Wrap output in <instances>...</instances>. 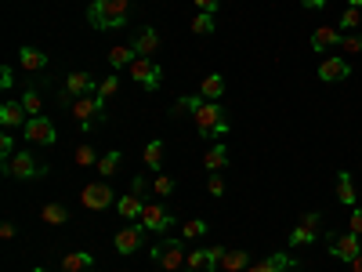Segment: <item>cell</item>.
Here are the masks:
<instances>
[{
    "mask_svg": "<svg viewBox=\"0 0 362 272\" xmlns=\"http://www.w3.org/2000/svg\"><path fill=\"white\" fill-rule=\"evenodd\" d=\"M131 80H138L145 91H156L160 80H163L160 62H153V58H134V62H131Z\"/></svg>",
    "mask_w": 362,
    "mask_h": 272,
    "instance_id": "8992f818",
    "label": "cell"
},
{
    "mask_svg": "<svg viewBox=\"0 0 362 272\" xmlns=\"http://www.w3.org/2000/svg\"><path fill=\"white\" fill-rule=\"evenodd\" d=\"M153 189H156V196H170V193H174V178H167V175H156Z\"/></svg>",
    "mask_w": 362,
    "mask_h": 272,
    "instance_id": "74e56055",
    "label": "cell"
},
{
    "mask_svg": "<svg viewBox=\"0 0 362 272\" xmlns=\"http://www.w3.org/2000/svg\"><path fill=\"white\" fill-rule=\"evenodd\" d=\"M348 73H351V69H348V62L340 58V55H337V58H326L323 66H319V80H323V83H340V80H348Z\"/></svg>",
    "mask_w": 362,
    "mask_h": 272,
    "instance_id": "5bb4252c",
    "label": "cell"
},
{
    "mask_svg": "<svg viewBox=\"0 0 362 272\" xmlns=\"http://www.w3.org/2000/svg\"><path fill=\"white\" fill-rule=\"evenodd\" d=\"M69 113L80 123V131H95V128H102V123H105V102L98 95H83V98L73 102Z\"/></svg>",
    "mask_w": 362,
    "mask_h": 272,
    "instance_id": "3957f363",
    "label": "cell"
},
{
    "mask_svg": "<svg viewBox=\"0 0 362 272\" xmlns=\"http://www.w3.org/2000/svg\"><path fill=\"white\" fill-rule=\"evenodd\" d=\"M33 272H51V268H44V265H36V268H33Z\"/></svg>",
    "mask_w": 362,
    "mask_h": 272,
    "instance_id": "681fc988",
    "label": "cell"
},
{
    "mask_svg": "<svg viewBox=\"0 0 362 272\" xmlns=\"http://www.w3.org/2000/svg\"><path fill=\"white\" fill-rule=\"evenodd\" d=\"M80 203L88 207V211H105V207L113 203L109 182H91V185H83V189H80Z\"/></svg>",
    "mask_w": 362,
    "mask_h": 272,
    "instance_id": "52a82bcc",
    "label": "cell"
},
{
    "mask_svg": "<svg viewBox=\"0 0 362 272\" xmlns=\"http://www.w3.org/2000/svg\"><path fill=\"white\" fill-rule=\"evenodd\" d=\"M116 91H120V80H116V76H105V80L98 83V91H95V95H98L102 102H109Z\"/></svg>",
    "mask_w": 362,
    "mask_h": 272,
    "instance_id": "e575fe53",
    "label": "cell"
},
{
    "mask_svg": "<svg viewBox=\"0 0 362 272\" xmlns=\"http://www.w3.org/2000/svg\"><path fill=\"white\" fill-rule=\"evenodd\" d=\"M330 254H333L337 261H355V258L362 254V236H355V233H337V236L330 240Z\"/></svg>",
    "mask_w": 362,
    "mask_h": 272,
    "instance_id": "30bf717a",
    "label": "cell"
},
{
    "mask_svg": "<svg viewBox=\"0 0 362 272\" xmlns=\"http://www.w3.org/2000/svg\"><path fill=\"white\" fill-rule=\"evenodd\" d=\"M62 91H66L69 98H83V95H95L98 88H95V76H91V73H69V76H66V88H62Z\"/></svg>",
    "mask_w": 362,
    "mask_h": 272,
    "instance_id": "7c38bea8",
    "label": "cell"
},
{
    "mask_svg": "<svg viewBox=\"0 0 362 272\" xmlns=\"http://www.w3.org/2000/svg\"><path fill=\"white\" fill-rule=\"evenodd\" d=\"M225 163H228V149H225V145H210L207 156H203V167H207L210 175H214V171H221Z\"/></svg>",
    "mask_w": 362,
    "mask_h": 272,
    "instance_id": "83f0119b",
    "label": "cell"
},
{
    "mask_svg": "<svg viewBox=\"0 0 362 272\" xmlns=\"http://www.w3.org/2000/svg\"><path fill=\"white\" fill-rule=\"evenodd\" d=\"M15 156V138L4 131V135H0V163H8Z\"/></svg>",
    "mask_w": 362,
    "mask_h": 272,
    "instance_id": "8d00e7d4",
    "label": "cell"
},
{
    "mask_svg": "<svg viewBox=\"0 0 362 272\" xmlns=\"http://www.w3.org/2000/svg\"><path fill=\"white\" fill-rule=\"evenodd\" d=\"M116 167H120V149H109V153H105V156L98 160L95 171H98L102 178H113V175H116Z\"/></svg>",
    "mask_w": 362,
    "mask_h": 272,
    "instance_id": "4dcf8cb0",
    "label": "cell"
},
{
    "mask_svg": "<svg viewBox=\"0 0 362 272\" xmlns=\"http://www.w3.org/2000/svg\"><path fill=\"white\" fill-rule=\"evenodd\" d=\"M185 258H188V250H185L181 240H163L160 247H153V261H156L163 272H178V268L185 265Z\"/></svg>",
    "mask_w": 362,
    "mask_h": 272,
    "instance_id": "5b68a950",
    "label": "cell"
},
{
    "mask_svg": "<svg viewBox=\"0 0 362 272\" xmlns=\"http://www.w3.org/2000/svg\"><path fill=\"white\" fill-rule=\"evenodd\" d=\"M207 189H210V196H225V178H221V171H214V175H210Z\"/></svg>",
    "mask_w": 362,
    "mask_h": 272,
    "instance_id": "f35d334b",
    "label": "cell"
},
{
    "mask_svg": "<svg viewBox=\"0 0 362 272\" xmlns=\"http://www.w3.org/2000/svg\"><path fill=\"white\" fill-rule=\"evenodd\" d=\"M98 160H102V156H95V149H91L88 142L76 145V163H80V167H98Z\"/></svg>",
    "mask_w": 362,
    "mask_h": 272,
    "instance_id": "836d02e7",
    "label": "cell"
},
{
    "mask_svg": "<svg viewBox=\"0 0 362 272\" xmlns=\"http://www.w3.org/2000/svg\"><path fill=\"white\" fill-rule=\"evenodd\" d=\"M134 51H138V58H148L156 48H160V33L153 29V26H145V29H138L134 33V44H131Z\"/></svg>",
    "mask_w": 362,
    "mask_h": 272,
    "instance_id": "e0dca14e",
    "label": "cell"
},
{
    "mask_svg": "<svg viewBox=\"0 0 362 272\" xmlns=\"http://www.w3.org/2000/svg\"><path fill=\"white\" fill-rule=\"evenodd\" d=\"M116 211H120V218H127V222L141 218V211H145V196H138V193L120 196V200H116Z\"/></svg>",
    "mask_w": 362,
    "mask_h": 272,
    "instance_id": "44dd1931",
    "label": "cell"
},
{
    "mask_svg": "<svg viewBox=\"0 0 362 272\" xmlns=\"http://www.w3.org/2000/svg\"><path fill=\"white\" fill-rule=\"evenodd\" d=\"M134 58H138V51H134V48H127V44H116V48H109V66H113V69L131 66Z\"/></svg>",
    "mask_w": 362,
    "mask_h": 272,
    "instance_id": "f1b7e54d",
    "label": "cell"
},
{
    "mask_svg": "<svg viewBox=\"0 0 362 272\" xmlns=\"http://www.w3.org/2000/svg\"><path fill=\"white\" fill-rule=\"evenodd\" d=\"M163 156H167V145H163V138H153L145 145V167H153V171H160L163 167Z\"/></svg>",
    "mask_w": 362,
    "mask_h": 272,
    "instance_id": "4316f807",
    "label": "cell"
},
{
    "mask_svg": "<svg viewBox=\"0 0 362 272\" xmlns=\"http://www.w3.org/2000/svg\"><path fill=\"white\" fill-rule=\"evenodd\" d=\"M290 268H293V258L279 250V254H268L265 261H253L246 272H290Z\"/></svg>",
    "mask_w": 362,
    "mask_h": 272,
    "instance_id": "ac0fdd59",
    "label": "cell"
},
{
    "mask_svg": "<svg viewBox=\"0 0 362 272\" xmlns=\"http://www.w3.org/2000/svg\"><path fill=\"white\" fill-rule=\"evenodd\" d=\"M340 51L358 55V51H362V36H340Z\"/></svg>",
    "mask_w": 362,
    "mask_h": 272,
    "instance_id": "ab89813d",
    "label": "cell"
},
{
    "mask_svg": "<svg viewBox=\"0 0 362 272\" xmlns=\"http://www.w3.org/2000/svg\"><path fill=\"white\" fill-rule=\"evenodd\" d=\"M40 218H44L48 225H66L69 222V207L66 203H44L40 207Z\"/></svg>",
    "mask_w": 362,
    "mask_h": 272,
    "instance_id": "484cf974",
    "label": "cell"
},
{
    "mask_svg": "<svg viewBox=\"0 0 362 272\" xmlns=\"http://www.w3.org/2000/svg\"><path fill=\"white\" fill-rule=\"evenodd\" d=\"M319 215H305L301 222H297V229L290 233V247H305V243H312L315 240V233H319Z\"/></svg>",
    "mask_w": 362,
    "mask_h": 272,
    "instance_id": "2e32d148",
    "label": "cell"
},
{
    "mask_svg": "<svg viewBox=\"0 0 362 272\" xmlns=\"http://www.w3.org/2000/svg\"><path fill=\"white\" fill-rule=\"evenodd\" d=\"M203 233H207V222L203 218H193V222L181 225V240H200Z\"/></svg>",
    "mask_w": 362,
    "mask_h": 272,
    "instance_id": "d6a6232c",
    "label": "cell"
},
{
    "mask_svg": "<svg viewBox=\"0 0 362 272\" xmlns=\"http://www.w3.org/2000/svg\"><path fill=\"white\" fill-rule=\"evenodd\" d=\"M26 138H29L33 145H55V142H58L55 123H51L48 116H29V120H26Z\"/></svg>",
    "mask_w": 362,
    "mask_h": 272,
    "instance_id": "8fae6325",
    "label": "cell"
},
{
    "mask_svg": "<svg viewBox=\"0 0 362 272\" xmlns=\"http://www.w3.org/2000/svg\"><path fill=\"white\" fill-rule=\"evenodd\" d=\"M0 236L11 240V236H15V222H4V225H0Z\"/></svg>",
    "mask_w": 362,
    "mask_h": 272,
    "instance_id": "f6af8a7d",
    "label": "cell"
},
{
    "mask_svg": "<svg viewBox=\"0 0 362 272\" xmlns=\"http://www.w3.org/2000/svg\"><path fill=\"white\" fill-rule=\"evenodd\" d=\"M127 11H131V0H95L88 8V22L95 29H120L127 22Z\"/></svg>",
    "mask_w": 362,
    "mask_h": 272,
    "instance_id": "7a4b0ae2",
    "label": "cell"
},
{
    "mask_svg": "<svg viewBox=\"0 0 362 272\" xmlns=\"http://www.w3.org/2000/svg\"><path fill=\"white\" fill-rule=\"evenodd\" d=\"M196 8L207 11V15H214V11H218V0H196Z\"/></svg>",
    "mask_w": 362,
    "mask_h": 272,
    "instance_id": "7bdbcfd3",
    "label": "cell"
},
{
    "mask_svg": "<svg viewBox=\"0 0 362 272\" xmlns=\"http://www.w3.org/2000/svg\"><path fill=\"white\" fill-rule=\"evenodd\" d=\"M200 98H207V102H218L221 95H225V76L221 73H210V76H203V83H200V91H196Z\"/></svg>",
    "mask_w": 362,
    "mask_h": 272,
    "instance_id": "7402d4cb",
    "label": "cell"
},
{
    "mask_svg": "<svg viewBox=\"0 0 362 272\" xmlns=\"http://www.w3.org/2000/svg\"><path fill=\"white\" fill-rule=\"evenodd\" d=\"M11 83H15V69L4 66V69H0V88H11Z\"/></svg>",
    "mask_w": 362,
    "mask_h": 272,
    "instance_id": "b9f144b4",
    "label": "cell"
},
{
    "mask_svg": "<svg viewBox=\"0 0 362 272\" xmlns=\"http://www.w3.org/2000/svg\"><path fill=\"white\" fill-rule=\"evenodd\" d=\"M337 200L344 203V207H355V200H358V196H355V182H351L348 171L337 175Z\"/></svg>",
    "mask_w": 362,
    "mask_h": 272,
    "instance_id": "d4e9b609",
    "label": "cell"
},
{
    "mask_svg": "<svg viewBox=\"0 0 362 272\" xmlns=\"http://www.w3.org/2000/svg\"><path fill=\"white\" fill-rule=\"evenodd\" d=\"M0 167H4V175L8 178H18V182H33V178H44L48 175V163L44 160H36L33 153H15L8 163H0Z\"/></svg>",
    "mask_w": 362,
    "mask_h": 272,
    "instance_id": "277c9868",
    "label": "cell"
},
{
    "mask_svg": "<svg viewBox=\"0 0 362 272\" xmlns=\"http://www.w3.org/2000/svg\"><path fill=\"white\" fill-rule=\"evenodd\" d=\"M348 8H362V0H348Z\"/></svg>",
    "mask_w": 362,
    "mask_h": 272,
    "instance_id": "c3c4849f",
    "label": "cell"
},
{
    "mask_svg": "<svg viewBox=\"0 0 362 272\" xmlns=\"http://www.w3.org/2000/svg\"><path fill=\"white\" fill-rule=\"evenodd\" d=\"M193 33H196V36H210V33H214V15L200 11V15L193 18Z\"/></svg>",
    "mask_w": 362,
    "mask_h": 272,
    "instance_id": "1f68e13d",
    "label": "cell"
},
{
    "mask_svg": "<svg viewBox=\"0 0 362 272\" xmlns=\"http://www.w3.org/2000/svg\"><path fill=\"white\" fill-rule=\"evenodd\" d=\"M22 106H26L29 116H44V113H40V109H44V98H40V88H36V83H29V88L22 91Z\"/></svg>",
    "mask_w": 362,
    "mask_h": 272,
    "instance_id": "f546056e",
    "label": "cell"
},
{
    "mask_svg": "<svg viewBox=\"0 0 362 272\" xmlns=\"http://www.w3.org/2000/svg\"><path fill=\"white\" fill-rule=\"evenodd\" d=\"M246 268H250L246 250H225L221 254V272H246Z\"/></svg>",
    "mask_w": 362,
    "mask_h": 272,
    "instance_id": "cb8c5ba5",
    "label": "cell"
},
{
    "mask_svg": "<svg viewBox=\"0 0 362 272\" xmlns=\"http://www.w3.org/2000/svg\"><path fill=\"white\" fill-rule=\"evenodd\" d=\"M301 4H305L308 11H319V8H326V0H301Z\"/></svg>",
    "mask_w": 362,
    "mask_h": 272,
    "instance_id": "bcb514c9",
    "label": "cell"
},
{
    "mask_svg": "<svg viewBox=\"0 0 362 272\" xmlns=\"http://www.w3.org/2000/svg\"><path fill=\"white\" fill-rule=\"evenodd\" d=\"M170 225H178V222H174V215H170L163 203H145V211H141V229H148V233H167Z\"/></svg>",
    "mask_w": 362,
    "mask_h": 272,
    "instance_id": "ba28073f",
    "label": "cell"
},
{
    "mask_svg": "<svg viewBox=\"0 0 362 272\" xmlns=\"http://www.w3.org/2000/svg\"><path fill=\"white\" fill-rule=\"evenodd\" d=\"M330 48H340V33L333 26H319L312 33V51H330Z\"/></svg>",
    "mask_w": 362,
    "mask_h": 272,
    "instance_id": "ffe728a7",
    "label": "cell"
},
{
    "mask_svg": "<svg viewBox=\"0 0 362 272\" xmlns=\"http://www.w3.org/2000/svg\"><path fill=\"white\" fill-rule=\"evenodd\" d=\"M131 193L145 196V178H141V175H134V182H131Z\"/></svg>",
    "mask_w": 362,
    "mask_h": 272,
    "instance_id": "ee69618b",
    "label": "cell"
},
{
    "mask_svg": "<svg viewBox=\"0 0 362 272\" xmlns=\"http://www.w3.org/2000/svg\"><path fill=\"white\" fill-rule=\"evenodd\" d=\"M29 120V113H26V106L22 102H4V106H0V123H4V131H11V128H22V123Z\"/></svg>",
    "mask_w": 362,
    "mask_h": 272,
    "instance_id": "4fadbf2b",
    "label": "cell"
},
{
    "mask_svg": "<svg viewBox=\"0 0 362 272\" xmlns=\"http://www.w3.org/2000/svg\"><path fill=\"white\" fill-rule=\"evenodd\" d=\"M188 272H193V268H188Z\"/></svg>",
    "mask_w": 362,
    "mask_h": 272,
    "instance_id": "f907efd6",
    "label": "cell"
},
{
    "mask_svg": "<svg viewBox=\"0 0 362 272\" xmlns=\"http://www.w3.org/2000/svg\"><path fill=\"white\" fill-rule=\"evenodd\" d=\"M18 62H22V69H29V73H44L51 66V58L44 51H36V48H22L18 51Z\"/></svg>",
    "mask_w": 362,
    "mask_h": 272,
    "instance_id": "d6986e66",
    "label": "cell"
},
{
    "mask_svg": "<svg viewBox=\"0 0 362 272\" xmlns=\"http://www.w3.org/2000/svg\"><path fill=\"white\" fill-rule=\"evenodd\" d=\"M221 254H225L221 247L188 250V258H185V268H193V272H218V268H221Z\"/></svg>",
    "mask_w": 362,
    "mask_h": 272,
    "instance_id": "9c48e42d",
    "label": "cell"
},
{
    "mask_svg": "<svg viewBox=\"0 0 362 272\" xmlns=\"http://www.w3.org/2000/svg\"><path fill=\"white\" fill-rule=\"evenodd\" d=\"M91 254L88 250H73V254H62V272H91Z\"/></svg>",
    "mask_w": 362,
    "mask_h": 272,
    "instance_id": "603a6c76",
    "label": "cell"
},
{
    "mask_svg": "<svg viewBox=\"0 0 362 272\" xmlns=\"http://www.w3.org/2000/svg\"><path fill=\"white\" fill-rule=\"evenodd\" d=\"M348 265H351V272H362V254H358L355 261H348Z\"/></svg>",
    "mask_w": 362,
    "mask_h": 272,
    "instance_id": "7dc6e473",
    "label": "cell"
},
{
    "mask_svg": "<svg viewBox=\"0 0 362 272\" xmlns=\"http://www.w3.org/2000/svg\"><path fill=\"white\" fill-rule=\"evenodd\" d=\"M348 233L362 236V207H355V211H351V222H348Z\"/></svg>",
    "mask_w": 362,
    "mask_h": 272,
    "instance_id": "60d3db41",
    "label": "cell"
},
{
    "mask_svg": "<svg viewBox=\"0 0 362 272\" xmlns=\"http://www.w3.org/2000/svg\"><path fill=\"white\" fill-rule=\"evenodd\" d=\"M181 109H193L196 116V128L203 138H225L228 135V120H225V109L218 102H207L200 95H188V98H178V113Z\"/></svg>",
    "mask_w": 362,
    "mask_h": 272,
    "instance_id": "6da1fadb",
    "label": "cell"
},
{
    "mask_svg": "<svg viewBox=\"0 0 362 272\" xmlns=\"http://www.w3.org/2000/svg\"><path fill=\"white\" fill-rule=\"evenodd\" d=\"M362 26V8H348L340 15V29H358Z\"/></svg>",
    "mask_w": 362,
    "mask_h": 272,
    "instance_id": "d590c367",
    "label": "cell"
},
{
    "mask_svg": "<svg viewBox=\"0 0 362 272\" xmlns=\"http://www.w3.org/2000/svg\"><path fill=\"white\" fill-rule=\"evenodd\" d=\"M116 250L120 254H138V247H141V225H127L116 233Z\"/></svg>",
    "mask_w": 362,
    "mask_h": 272,
    "instance_id": "9a60e30c",
    "label": "cell"
}]
</instances>
